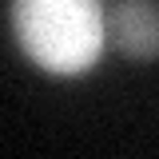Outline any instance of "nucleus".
<instances>
[{
  "instance_id": "f257e3e1",
  "label": "nucleus",
  "mask_w": 159,
  "mask_h": 159,
  "mask_svg": "<svg viewBox=\"0 0 159 159\" xmlns=\"http://www.w3.org/2000/svg\"><path fill=\"white\" fill-rule=\"evenodd\" d=\"M12 32L36 68L80 76L107 44V12L99 0H12Z\"/></svg>"
},
{
  "instance_id": "f03ea898",
  "label": "nucleus",
  "mask_w": 159,
  "mask_h": 159,
  "mask_svg": "<svg viewBox=\"0 0 159 159\" xmlns=\"http://www.w3.org/2000/svg\"><path fill=\"white\" fill-rule=\"evenodd\" d=\"M107 40L127 60L159 56V4L155 0H116L107 12Z\"/></svg>"
}]
</instances>
